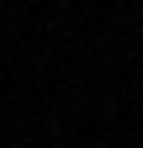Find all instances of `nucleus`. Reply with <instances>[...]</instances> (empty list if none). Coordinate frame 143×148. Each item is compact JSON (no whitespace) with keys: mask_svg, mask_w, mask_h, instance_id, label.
<instances>
[]
</instances>
